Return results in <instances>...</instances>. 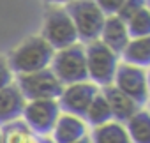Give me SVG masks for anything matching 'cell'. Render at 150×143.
<instances>
[{
  "mask_svg": "<svg viewBox=\"0 0 150 143\" xmlns=\"http://www.w3.org/2000/svg\"><path fill=\"white\" fill-rule=\"evenodd\" d=\"M94 143H131L127 131L118 122H108L94 129Z\"/></svg>",
  "mask_w": 150,
  "mask_h": 143,
  "instance_id": "cell-16",
  "label": "cell"
},
{
  "mask_svg": "<svg viewBox=\"0 0 150 143\" xmlns=\"http://www.w3.org/2000/svg\"><path fill=\"white\" fill-rule=\"evenodd\" d=\"M53 55H55V50L41 35L28 37L11 53L9 67L18 74L37 73V71L48 69Z\"/></svg>",
  "mask_w": 150,
  "mask_h": 143,
  "instance_id": "cell-1",
  "label": "cell"
},
{
  "mask_svg": "<svg viewBox=\"0 0 150 143\" xmlns=\"http://www.w3.org/2000/svg\"><path fill=\"white\" fill-rule=\"evenodd\" d=\"M146 6H148V0H125L115 16H117L118 20H122L124 23H127L139 9H143V7H146Z\"/></svg>",
  "mask_w": 150,
  "mask_h": 143,
  "instance_id": "cell-20",
  "label": "cell"
},
{
  "mask_svg": "<svg viewBox=\"0 0 150 143\" xmlns=\"http://www.w3.org/2000/svg\"><path fill=\"white\" fill-rule=\"evenodd\" d=\"M32 143H53L51 139H46V138H41V139H37V141H32Z\"/></svg>",
  "mask_w": 150,
  "mask_h": 143,
  "instance_id": "cell-24",
  "label": "cell"
},
{
  "mask_svg": "<svg viewBox=\"0 0 150 143\" xmlns=\"http://www.w3.org/2000/svg\"><path fill=\"white\" fill-rule=\"evenodd\" d=\"M125 131L131 143H150V117L146 111H138L125 122Z\"/></svg>",
  "mask_w": 150,
  "mask_h": 143,
  "instance_id": "cell-15",
  "label": "cell"
},
{
  "mask_svg": "<svg viewBox=\"0 0 150 143\" xmlns=\"http://www.w3.org/2000/svg\"><path fill=\"white\" fill-rule=\"evenodd\" d=\"M11 83H13V71H11L9 64L0 57V90Z\"/></svg>",
  "mask_w": 150,
  "mask_h": 143,
  "instance_id": "cell-22",
  "label": "cell"
},
{
  "mask_svg": "<svg viewBox=\"0 0 150 143\" xmlns=\"http://www.w3.org/2000/svg\"><path fill=\"white\" fill-rule=\"evenodd\" d=\"M99 92V88L94 83H74V85H67L64 87V92L58 97V108L64 110V113L72 115V117H85L92 99L96 97V94Z\"/></svg>",
  "mask_w": 150,
  "mask_h": 143,
  "instance_id": "cell-9",
  "label": "cell"
},
{
  "mask_svg": "<svg viewBox=\"0 0 150 143\" xmlns=\"http://www.w3.org/2000/svg\"><path fill=\"white\" fill-rule=\"evenodd\" d=\"M0 136H2V143H32L30 129L21 120H13L9 124H4Z\"/></svg>",
  "mask_w": 150,
  "mask_h": 143,
  "instance_id": "cell-18",
  "label": "cell"
},
{
  "mask_svg": "<svg viewBox=\"0 0 150 143\" xmlns=\"http://www.w3.org/2000/svg\"><path fill=\"white\" fill-rule=\"evenodd\" d=\"M127 34L132 39H139V37H148L150 34V13H148V6L139 9L127 23H125Z\"/></svg>",
  "mask_w": 150,
  "mask_h": 143,
  "instance_id": "cell-19",
  "label": "cell"
},
{
  "mask_svg": "<svg viewBox=\"0 0 150 143\" xmlns=\"http://www.w3.org/2000/svg\"><path fill=\"white\" fill-rule=\"evenodd\" d=\"M101 42L104 46H108L113 53H122L124 48L129 42V34L125 28V23L122 20H118L117 16H106L104 23H103V30H101Z\"/></svg>",
  "mask_w": 150,
  "mask_h": 143,
  "instance_id": "cell-12",
  "label": "cell"
},
{
  "mask_svg": "<svg viewBox=\"0 0 150 143\" xmlns=\"http://www.w3.org/2000/svg\"><path fill=\"white\" fill-rule=\"evenodd\" d=\"M16 87L20 88L23 99L28 101H46V99L57 101L64 92V85L58 81L51 69H42L30 74H18Z\"/></svg>",
  "mask_w": 150,
  "mask_h": 143,
  "instance_id": "cell-4",
  "label": "cell"
},
{
  "mask_svg": "<svg viewBox=\"0 0 150 143\" xmlns=\"http://www.w3.org/2000/svg\"><path fill=\"white\" fill-rule=\"evenodd\" d=\"M101 94H103V97L106 99V103H108V106H110L111 117L117 118L118 124H120V122H127L132 115H136V113L139 111V106H138L132 99H129L124 92H120L115 85H106V87H103Z\"/></svg>",
  "mask_w": 150,
  "mask_h": 143,
  "instance_id": "cell-10",
  "label": "cell"
},
{
  "mask_svg": "<svg viewBox=\"0 0 150 143\" xmlns=\"http://www.w3.org/2000/svg\"><path fill=\"white\" fill-rule=\"evenodd\" d=\"M115 87L124 92L129 99H132L139 108L148 101V83H146V71L143 67H134L129 64L117 65L115 71Z\"/></svg>",
  "mask_w": 150,
  "mask_h": 143,
  "instance_id": "cell-7",
  "label": "cell"
},
{
  "mask_svg": "<svg viewBox=\"0 0 150 143\" xmlns=\"http://www.w3.org/2000/svg\"><path fill=\"white\" fill-rule=\"evenodd\" d=\"M85 60H87V73L88 78L94 80V85H111L115 78V71L118 65L117 53H113L108 46L101 41L88 42L85 48Z\"/></svg>",
  "mask_w": 150,
  "mask_h": 143,
  "instance_id": "cell-5",
  "label": "cell"
},
{
  "mask_svg": "<svg viewBox=\"0 0 150 143\" xmlns=\"http://www.w3.org/2000/svg\"><path fill=\"white\" fill-rule=\"evenodd\" d=\"M87 129L81 118L78 117H72V115H58L51 134H53V143H74L85 136Z\"/></svg>",
  "mask_w": 150,
  "mask_h": 143,
  "instance_id": "cell-11",
  "label": "cell"
},
{
  "mask_svg": "<svg viewBox=\"0 0 150 143\" xmlns=\"http://www.w3.org/2000/svg\"><path fill=\"white\" fill-rule=\"evenodd\" d=\"M85 118H87L94 127H99V125H103V124L111 122L113 117H111L110 106H108V103H106V99L103 97L101 92H97L96 97L92 99V103H90V106H88V110H87V113H85Z\"/></svg>",
  "mask_w": 150,
  "mask_h": 143,
  "instance_id": "cell-17",
  "label": "cell"
},
{
  "mask_svg": "<svg viewBox=\"0 0 150 143\" xmlns=\"http://www.w3.org/2000/svg\"><path fill=\"white\" fill-rule=\"evenodd\" d=\"M94 2H96V6L103 11L104 16H115L125 0H94Z\"/></svg>",
  "mask_w": 150,
  "mask_h": 143,
  "instance_id": "cell-21",
  "label": "cell"
},
{
  "mask_svg": "<svg viewBox=\"0 0 150 143\" xmlns=\"http://www.w3.org/2000/svg\"><path fill=\"white\" fill-rule=\"evenodd\" d=\"M65 13L69 14L74 28H76L78 39L87 42L99 41L106 16L96 6L94 0H69L65 4Z\"/></svg>",
  "mask_w": 150,
  "mask_h": 143,
  "instance_id": "cell-2",
  "label": "cell"
},
{
  "mask_svg": "<svg viewBox=\"0 0 150 143\" xmlns=\"http://www.w3.org/2000/svg\"><path fill=\"white\" fill-rule=\"evenodd\" d=\"M41 37L57 51L76 44V41H78L76 28H74L65 9H62V7H53L46 13Z\"/></svg>",
  "mask_w": 150,
  "mask_h": 143,
  "instance_id": "cell-6",
  "label": "cell"
},
{
  "mask_svg": "<svg viewBox=\"0 0 150 143\" xmlns=\"http://www.w3.org/2000/svg\"><path fill=\"white\" fill-rule=\"evenodd\" d=\"M51 71L62 85L83 83L88 78L83 46L76 42L69 48L58 50L51 58Z\"/></svg>",
  "mask_w": 150,
  "mask_h": 143,
  "instance_id": "cell-3",
  "label": "cell"
},
{
  "mask_svg": "<svg viewBox=\"0 0 150 143\" xmlns=\"http://www.w3.org/2000/svg\"><path fill=\"white\" fill-rule=\"evenodd\" d=\"M0 143H2V136H0Z\"/></svg>",
  "mask_w": 150,
  "mask_h": 143,
  "instance_id": "cell-26",
  "label": "cell"
},
{
  "mask_svg": "<svg viewBox=\"0 0 150 143\" xmlns=\"http://www.w3.org/2000/svg\"><path fill=\"white\" fill-rule=\"evenodd\" d=\"M124 64L134 65V67H146L150 64V39L139 37V39H129L127 46L122 51Z\"/></svg>",
  "mask_w": 150,
  "mask_h": 143,
  "instance_id": "cell-14",
  "label": "cell"
},
{
  "mask_svg": "<svg viewBox=\"0 0 150 143\" xmlns=\"http://www.w3.org/2000/svg\"><path fill=\"white\" fill-rule=\"evenodd\" d=\"M48 2H65V4H67L69 0H48Z\"/></svg>",
  "mask_w": 150,
  "mask_h": 143,
  "instance_id": "cell-25",
  "label": "cell"
},
{
  "mask_svg": "<svg viewBox=\"0 0 150 143\" xmlns=\"http://www.w3.org/2000/svg\"><path fill=\"white\" fill-rule=\"evenodd\" d=\"M27 101L23 99L16 85H7L0 90V125L16 120L25 108Z\"/></svg>",
  "mask_w": 150,
  "mask_h": 143,
  "instance_id": "cell-13",
  "label": "cell"
},
{
  "mask_svg": "<svg viewBox=\"0 0 150 143\" xmlns=\"http://www.w3.org/2000/svg\"><path fill=\"white\" fill-rule=\"evenodd\" d=\"M25 117V124L30 131L37 132V134H48L51 132L58 115H60V108L58 103L53 99H46V101H28L23 108Z\"/></svg>",
  "mask_w": 150,
  "mask_h": 143,
  "instance_id": "cell-8",
  "label": "cell"
},
{
  "mask_svg": "<svg viewBox=\"0 0 150 143\" xmlns=\"http://www.w3.org/2000/svg\"><path fill=\"white\" fill-rule=\"evenodd\" d=\"M74 143H92V141H90V139H88L87 136H83L81 139H78V141H74Z\"/></svg>",
  "mask_w": 150,
  "mask_h": 143,
  "instance_id": "cell-23",
  "label": "cell"
}]
</instances>
